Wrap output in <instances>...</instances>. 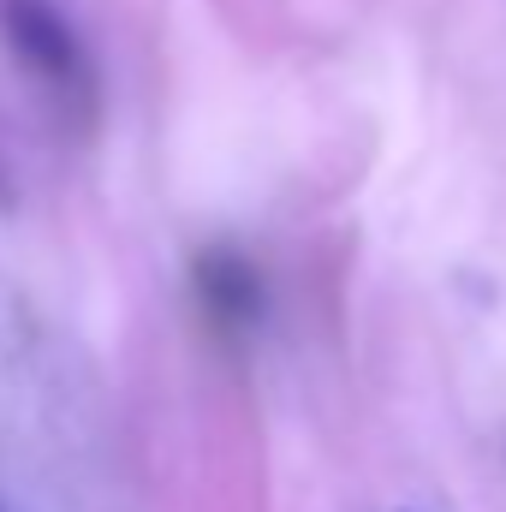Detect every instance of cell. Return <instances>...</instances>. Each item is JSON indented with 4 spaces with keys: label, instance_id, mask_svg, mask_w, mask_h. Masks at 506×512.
<instances>
[{
    "label": "cell",
    "instance_id": "2",
    "mask_svg": "<svg viewBox=\"0 0 506 512\" xmlns=\"http://www.w3.org/2000/svg\"><path fill=\"white\" fill-rule=\"evenodd\" d=\"M197 292H203V304L221 316V322H245V316H256V274L245 256L233 251H209L203 262H197Z\"/></svg>",
    "mask_w": 506,
    "mask_h": 512
},
{
    "label": "cell",
    "instance_id": "1",
    "mask_svg": "<svg viewBox=\"0 0 506 512\" xmlns=\"http://www.w3.org/2000/svg\"><path fill=\"white\" fill-rule=\"evenodd\" d=\"M0 42L12 48V60L24 72H36L54 96L66 102H90V60L78 30L66 24V12L54 0H0Z\"/></svg>",
    "mask_w": 506,
    "mask_h": 512
}]
</instances>
